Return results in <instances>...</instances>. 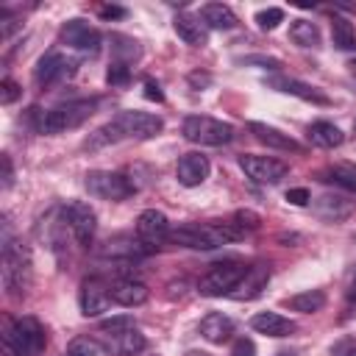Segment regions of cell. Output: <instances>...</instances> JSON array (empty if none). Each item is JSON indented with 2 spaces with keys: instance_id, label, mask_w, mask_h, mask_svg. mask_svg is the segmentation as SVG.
Segmentation results:
<instances>
[{
  "instance_id": "cell-1",
  "label": "cell",
  "mask_w": 356,
  "mask_h": 356,
  "mask_svg": "<svg viewBox=\"0 0 356 356\" xmlns=\"http://www.w3.org/2000/svg\"><path fill=\"white\" fill-rule=\"evenodd\" d=\"M164 128L161 117L150 114V111H120L114 114L106 125H100L89 139L86 147L97 150L106 145H117V142H128V139H153L159 131Z\"/></svg>"
},
{
  "instance_id": "cell-2",
  "label": "cell",
  "mask_w": 356,
  "mask_h": 356,
  "mask_svg": "<svg viewBox=\"0 0 356 356\" xmlns=\"http://www.w3.org/2000/svg\"><path fill=\"white\" fill-rule=\"evenodd\" d=\"M3 286L14 298L25 295L31 286V253L19 239L11 236L8 222H3Z\"/></svg>"
},
{
  "instance_id": "cell-3",
  "label": "cell",
  "mask_w": 356,
  "mask_h": 356,
  "mask_svg": "<svg viewBox=\"0 0 356 356\" xmlns=\"http://www.w3.org/2000/svg\"><path fill=\"white\" fill-rule=\"evenodd\" d=\"M47 337L36 317L6 320L3 325V356H36Z\"/></svg>"
},
{
  "instance_id": "cell-4",
  "label": "cell",
  "mask_w": 356,
  "mask_h": 356,
  "mask_svg": "<svg viewBox=\"0 0 356 356\" xmlns=\"http://www.w3.org/2000/svg\"><path fill=\"white\" fill-rule=\"evenodd\" d=\"M97 111V100H70V103H61L50 111H42L39 117V131L42 134H64V131H72L78 125H83L92 114Z\"/></svg>"
},
{
  "instance_id": "cell-5",
  "label": "cell",
  "mask_w": 356,
  "mask_h": 356,
  "mask_svg": "<svg viewBox=\"0 0 356 356\" xmlns=\"http://www.w3.org/2000/svg\"><path fill=\"white\" fill-rule=\"evenodd\" d=\"M181 131H184V139H189L195 145H209V147H220V145H228L234 139L231 122H222V120H214L206 114H189L184 120Z\"/></svg>"
},
{
  "instance_id": "cell-6",
  "label": "cell",
  "mask_w": 356,
  "mask_h": 356,
  "mask_svg": "<svg viewBox=\"0 0 356 356\" xmlns=\"http://www.w3.org/2000/svg\"><path fill=\"white\" fill-rule=\"evenodd\" d=\"M248 273V267L236 259H225V261H217L211 264V270L197 281V289L200 295L206 298H220V295H231V289L242 281V275Z\"/></svg>"
},
{
  "instance_id": "cell-7",
  "label": "cell",
  "mask_w": 356,
  "mask_h": 356,
  "mask_svg": "<svg viewBox=\"0 0 356 356\" xmlns=\"http://www.w3.org/2000/svg\"><path fill=\"white\" fill-rule=\"evenodd\" d=\"M86 189L92 197L100 200H125L136 192L134 181L122 172H111V170H92L86 172Z\"/></svg>"
},
{
  "instance_id": "cell-8",
  "label": "cell",
  "mask_w": 356,
  "mask_h": 356,
  "mask_svg": "<svg viewBox=\"0 0 356 356\" xmlns=\"http://www.w3.org/2000/svg\"><path fill=\"white\" fill-rule=\"evenodd\" d=\"M170 242L192 248V250H214V248L225 245V239H222V234L217 228V220L214 222H186V225H178V228L170 231Z\"/></svg>"
},
{
  "instance_id": "cell-9",
  "label": "cell",
  "mask_w": 356,
  "mask_h": 356,
  "mask_svg": "<svg viewBox=\"0 0 356 356\" xmlns=\"http://www.w3.org/2000/svg\"><path fill=\"white\" fill-rule=\"evenodd\" d=\"M75 67H78V58H72V56H67L61 50H50V53H44L39 58L33 78H36L39 86H56V83L72 78Z\"/></svg>"
},
{
  "instance_id": "cell-10",
  "label": "cell",
  "mask_w": 356,
  "mask_h": 356,
  "mask_svg": "<svg viewBox=\"0 0 356 356\" xmlns=\"http://www.w3.org/2000/svg\"><path fill=\"white\" fill-rule=\"evenodd\" d=\"M239 167H242V172H245L253 184H278V181L286 178V172H289V167H286L281 159L256 156V153L239 156Z\"/></svg>"
},
{
  "instance_id": "cell-11",
  "label": "cell",
  "mask_w": 356,
  "mask_h": 356,
  "mask_svg": "<svg viewBox=\"0 0 356 356\" xmlns=\"http://www.w3.org/2000/svg\"><path fill=\"white\" fill-rule=\"evenodd\" d=\"M61 217H64V225L70 228V234H72V239H75L78 245H89V242H92L97 217H95V211L89 209V203H83V200H70V203H64Z\"/></svg>"
},
{
  "instance_id": "cell-12",
  "label": "cell",
  "mask_w": 356,
  "mask_h": 356,
  "mask_svg": "<svg viewBox=\"0 0 356 356\" xmlns=\"http://www.w3.org/2000/svg\"><path fill=\"white\" fill-rule=\"evenodd\" d=\"M61 42L78 53H97L100 50V31L92 28L86 19H70L61 25Z\"/></svg>"
},
{
  "instance_id": "cell-13",
  "label": "cell",
  "mask_w": 356,
  "mask_h": 356,
  "mask_svg": "<svg viewBox=\"0 0 356 356\" xmlns=\"http://www.w3.org/2000/svg\"><path fill=\"white\" fill-rule=\"evenodd\" d=\"M170 220H167V214L164 211H159V209H145L139 217H136V236L153 250V248H159L161 242H167L170 239Z\"/></svg>"
},
{
  "instance_id": "cell-14",
  "label": "cell",
  "mask_w": 356,
  "mask_h": 356,
  "mask_svg": "<svg viewBox=\"0 0 356 356\" xmlns=\"http://www.w3.org/2000/svg\"><path fill=\"white\" fill-rule=\"evenodd\" d=\"M78 306L83 317H100L111 306V286H106L100 278H86L78 292Z\"/></svg>"
},
{
  "instance_id": "cell-15",
  "label": "cell",
  "mask_w": 356,
  "mask_h": 356,
  "mask_svg": "<svg viewBox=\"0 0 356 356\" xmlns=\"http://www.w3.org/2000/svg\"><path fill=\"white\" fill-rule=\"evenodd\" d=\"M211 172V164L203 153H184L175 164V178L181 186H200Z\"/></svg>"
},
{
  "instance_id": "cell-16",
  "label": "cell",
  "mask_w": 356,
  "mask_h": 356,
  "mask_svg": "<svg viewBox=\"0 0 356 356\" xmlns=\"http://www.w3.org/2000/svg\"><path fill=\"white\" fill-rule=\"evenodd\" d=\"M267 281H270V267L267 264H253V267H248V273L231 289L228 298H234V300H253V298H259L264 292Z\"/></svg>"
},
{
  "instance_id": "cell-17",
  "label": "cell",
  "mask_w": 356,
  "mask_h": 356,
  "mask_svg": "<svg viewBox=\"0 0 356 356\" xmlns=\"http://www.w3.org/2000/svg\"><path fill=\"white\" fill-rule=\"evenodd\" d=\"M150 298V289L139 281V278H117L111 284V300L117 306H125V309H134V306H142L147 303Z\"/></svg>"
},
{
  "instance_id": "cell-18",
  "label": "cell",
  "mask_w": 356,
  "mask_h": 356,
  "mask_svg": "<svg viewBox=\"0 0 356 356\" xmlns=\"http://www.w3.org/2000/svg\"><path fill=\"white\" fill-rule=\"evenodd\" d=\"M145 345H147L145 334L134 325V328H125L120 334H106V345L103 348L108 353H114V356H136V353L145 350Z\"/></svg>"
},
{
  "instance_id": "cell-19",
  "label": "cell",
  "mask_w": 356,
  "mask_h": 356,
  "mask_svg": "<svg viewBox=\"0 0 356 356\" xmlns=\"http://www.w3.org/2000/svg\"><path fill=\"white\" fill-rule=\"evenodd\" d=\"M267 83H270L273 89L284 92V95H295V97H300V100H309V103H317V106H328V97H325L317 86L303 83V81H298V78L275 75V78H267Z\"/></svg>"
},
{
  "instance_id": "cell-20",
  "label": "cell",
  "mask_w": 356,
  "mask_h": 356,
  "mask_svg": "<svg viewBox=\"0 0 356 356\" xmlns=\"http://www.w3.org/2000/svg\"><path fill=\"white\" fill-rule=\"evenodd\" d=\"M234 320L228 317V314H222V312H209L203 320H200V337L206 339V342H211V345H222V342H228L231 339V334H234Z\"/></svg>"
},
{
  "instance_id": "cell-21",
  "label": "cell",
  "mask_w": 356,
  "mask_h": 356,
  "mask_svg": "<svg viewBox=\"0 0 356 356\" xmlns=\"http://www.w3.org/2000/svg\"><path fill=\"white\" fill-rule=\"evenodd\" d=\"M250 328L264 337H289L295 331V323L278 312H259L250 317Z\"/></svg>"
},
{
  "instance_id": "cell-22",
  "label": "cell",
  "mask_w": 356,
  "mask_h": 356,
  "mask_svg": "<svg viewBox=\"0 0 356 356\" xmlns=\"http://www.w3.org/2000/svg\"><path fill=\"white\" fill-rule=\"evenodd\" d=\"M172 28H175L178 39H184V42L192 44V47H203L206 39H209V28H206L203 19L195 17V14H178V17L172 19Z\"/></svg>"
},
{
  "instance_id": "cell-23",
  "label": "cell",
  "mask_w": 356,
  "mask_h": 356,
  "mask_svg": "<svg viewBox=\"0 0 356 356\" xmlns=\"http://www.w3.org/2000/svg\"><path fill=\"white\" fill-rule=\"evenodd\" d=\"M312 209H314V214H317L320 220L339 222V220H345V217L350 214V200H348V197H342V195H331V192H328V195L314 197Z\"/></svg>"
},
{
  "instance_id": "cell-24",
  "label": "cell",
  "mask_w": 356,
  "mask_h": 356,
  "mask_svg": "<svg viewBox=\"0 0 356 356\" xmlns=\"http://www.w3.org/2000/svg\"><path fill=\"white\" fill-rule=\"evenodd\" d=\"M248 128H250V134H253L261 145H267V147H273V150H300V145H298L289 134H284V131H278V128H273V125H267V122H250Z\"/></svg>"
},
{
  "instance_id": "cell-25",
  "label": "cell",
  "mask_w": 356,
  "mask_h": 356,
  "mask_svg": "<svg viewBox=\"0 0 356 356\" xmlns=\"http://www.w3.org/2000/svg\"><path fill=\"white\" fill-rule=\"evenodd\" d=\"M306 136H309L312 145H317V147H323V150H334V147H339V145L345 142V134H342L334 122H325V120L312 122V125L306 128Z\"/></svg>"
},
{
  "instance_id": "cell-26",
  "label": "cell",
  "mask_w": 356,
  "mask_h": 356,
  "mask_svg": "<svg viewBox=\"0 0 356 356\" xmlns=\"http://www.w3.org/2000/svg\"><path fill=\"white\" fill-rule=\"evenodd\" d=\"M200 19H203V25L206 28H214V31H231V28H236V14L228 8V6H222V3H209V6H203L200 8Z\"/></svg>"
},
{
  "instance_id": "cell-27",
  "label": "cell",
  "mask_w": 356,
  "mask_h": 356,
  "mask_svg": "<svg viewBox=\"0 0 356 356\" xmlns=\"http://www.w3.org/2000/svg\"><path fill=\"white\" fill-rule=\"evenodd\" d=\"M145 253H150V248L136 236V239H131V236H117V239H108L106 242V248H103V256H122V259H139V256H145Z\"/></svg>"
},
{
  "instance_id": "cell-28",
  "label": "cell",
  "mask_w": 356,
  "mask_h": 356,
  "mask_svg": "<svg viewBox=\"0 0 356 356\" xmlns=\"http://www.w3.org/2000/svg\"><path fill=\"white\" fill-rule=\"evenodd\" d=\"M286 306L292 312H300V314H312V312H320L325 306V292L323 289H303L292 298H286Z\"/></svg>"
},
{
  "instance_id": "cell-29",
  "label": "cell",
  "mask_w": 356,
  "mask_h": 356,
  "mask_svg": "<svg viewBox=\"0 0 356 356\" xmlns=\"http://www.w3.org/2000/svg\"><path fill=\"white\" fill-rule=\"evenodd\" d=\"M289 39L298 47H320V28L314 22H309V19H292Z\"/></svg>"
},
{
  "instance_id": "cell-30",
  "label": "cell",
  "mask_w": 356,
  "mask_h": 356,
  "mask_svg": "<svg viewBox=\"0 0 356 356\" xmlns=\"http://www.w3.org/2000/svg\"><path fill=\"white\" fill-rule=\"evenodd\" d=\"M323 178L337 184V186H342V189H348V192H356V164H350V161H337V164L325 167Z\"/></svg>"
},
{
  "instance_id": "cell-31",
  "label": "cell",
  "mask_w": 356,
  "mask_h": 356,
  "mask_svg": "<svg viewBox=\"0 0 356 356\" xmlns=\"http://www.w3.org/2000/svg\"><path fill=\"white\" fill-rule=\"evenodd\" d=\"M139 42H134L131 36H122V33H114L111 36V61H122V64H131L134 58H139Z\"/></svg>"
},
{
  "instance_id": "cell-32",
  "label": "cell",
  "mask_w": 356,
  "mask_h": 356,
  "mask_svg": "<svg viewBox=\"0 0 356 356\" xmlns=\"http://www.w3.org/2000/svg\"><path fill=\"white\" fill-rule=\"evenodd\" d=\"M331 39H334V44H337V47H342V50H350V47L356 44V33H353V25H350L345 17H334V22H331Z\"/></svg>"
},
{
  "instance_id": "cell-33",
  "label": "cell",
  "mask_w": 356,
  "mask_h": 356,
  "mask_svg": "<svg viewBox=\"0 0 356 356\" xmlns=\"http://www.w3.org/2000/svg\"><path fill=\"white\" fill-rule=\"evenodd\" d=\"M67 356H100V345L89 337H75L67 345Z\"/></svg>"
},
{
  "instance_id": "cell-34",
  "label": "cell",
  "mask_w": 356,
  "mask_h": 356,
  "mask_svg": "<svg viewBox=\"0 0 356 356\" xmlns=\"http://www.w3.org/2000/svg\"><path fill=\"white\" fill-rule=\"evenodd\" d=\"M278 22H284V11L281 8H261V11H256V25L261 28V31H273V28H278Z\"/></svg>"
},
{
  "instance_id": "cell-35",
  "label": "cell",
  "mask_w": 356,
  "mask_h": 356,
  "mask_svg": "<svg viewBox=\"0 0 356 356\" xmlns=\"http://www.w3.org/2000/svg\"><path fill=\"white\" fill-rule=\"evenodd\" d=\"M106 81H108L111 86H125V83L131 81V67L122 64V61H111V64H108V72H106Z\"/></svg>"
},
{
  "instance_id": "cell-36",
  "label": "cell",
  "mask_w": 356,
  "mask_h": 356,
  "mask_svg": "<svg viewBox=\"0 0 356 356\" xmlns=\"http://www.w3.org/2000/svg\"><path fill=\"white\" fill-rule=\"evenodd\" d=\"M234 222L248 234V231H256L261 225V217L256 211H250V209H239V211H234Z\"/></svg>"
},
{
  "instance_id": "cell-37",
  "label": "cell",
  "mask_w": 356,
  "mask_h": 356,
  "mask_svg": "<svg viewBox=\"0 0 356 356\" xmlns=\"http://www.w3.org/2000/svg\"><path fill=\"white\" fill-rule=\"evenodd\" d=\"M134 325H136V323H134V317L120 314V317H108V320H103V323H100V331H103V334H120V331L134 328Z\"/></svg>"
},
{
  "instance_id": "cell-38",
  "label": "cell",
  "mask_w": 356,
  "mask_h": 356,
  "mask_svg": "<svg viewBox=\"0 0 356 356\" xmlns=\"http://www.w3.org/2000/svg\"><path fill=\"white\" fill-rule=\"evenodd\" d=\"M19 95H22L19 83H17V81H11V78H3V86H0V100L8 106V103H14Z\"/></svg>"
},
{
  "instance_id": "cell-39",
  "label": "cell",
  "mask_w": 356,
  "mask_h": 356,
  "mask_svg": "<svg viewBox=\"0 0 356 356\" xmlns=\"http://www.w3.org/2000/svg\"><path fill=\"white\" fill-rule=\"evenodd\" d=\"M231 356H256V342L248 339V337L234 339V345H231Z\"/></svg>"
},
{
  "instance_id": "cell-40",
  "label": "cell",
  "mask_w": 356,
  "mask_h": 356,
  "mask_svg": "<svg viewBox=\"0 0 356 356\" xmlns=\"http://www.w3.org/2000/svg\"><path fill=\"white\" fill-rule=\"evenodd\" d=\"M286 200H289L292 206H306V203L312 200V195H309V189L295 186V189H289V192H286Z\"/></svg>"
},
{
  "instance_id": "cell-41",
  "label": "cell",
  "mask_w": 356,
  "mask_h": 356,
  "mask_svg": "<svg viewBox=\"0 0 356 356\" xmlns=\"http://www.w3.org/2000/svg\"><path fill=\"white\" fill-rule=\"evenodd\" d=\"M145 97L161 103V100H164V92H161V86H159L156 81H145Z\"/></svg>"
},
{
  "instance_id": "cell-42",
  "label": "cell",
  "mask_w": 356,
  "mask_h": 356,
  "mask_svg": "<svg viewBox=\"0 0 356 356\" xmlns=\"http://www.w3.org/2000/svg\"><path fill=\"white\" fill-rule=\"evenodd\" d=\"M345 300H348V306H356V267L350 270V275H348V286H345Z\"/></svg>"
},
{
  "instance_id": "cell-43",
  "label": "cell",
  "mask_w": 356,
  "mask_h": 356,
  "mask_svg": "<svg viewBox=\"0 0 356 356\" xmlns=\"http://www.w3.org/2000/svg\"><path fill=\"white\" fill-rule=\"evenodd\" d=\"M14 184V170H11V159L3 156V189H8Z\"/></svg>"
},
{
  "instance_id": "cell-44",
  "label": "cell",
  "mask_w": 356,
  "mask_h": 356,
  "mask_svg": "<svg viewBox=\"0 0 356 356\" xmlns=\"http://www.w3.org/2000/svg\"><path fill=\"white\" fill-rule=\"evenodd\" d=\"M100 14H103L106 19H111V17H125V8H117V6H106Z\"/></svg>"
},
{
  "instance_id": "cell-45",
  "label": "cell",
  "mask_w": 356,
  "mask_h": 356,
  "mask_svg": "<svg viewBox=\"0 0 356 356\" xmlns=\"http://www.w3.org/2000/svg\"><path fill=\"white\" fill-rule=\"evenodd\" d=\"M275 356H295L292 350H281V353H275Z\"/></svg>"
},
{
  "instance_id": "cell-46",
  "label": "cell",
  "mask_w": 356,
  "mask_h": 356,
  "mask_svg": "<svg viewBox=\"0 0 356 356\" xmlns=\"http://www.w3.org/2000/svg\"><path fill=\"white\" fill-rule=\"evenodd\" d=\"M186 356H209V353H197V350H189Z\"/></svg>"
},
{
  "instance_id": "cell-47",
  "label": "cell",
  "mask_w": 356,
  "mask_h": 356,
  "mask_svg": "<svg viewBox=\"0 0 356 356\" xmlns=\"http://www.w3.org/2000/svg\"><path fill=\"white\" fill-rule=\"evenodd\" d=\"M345 356H356V348H353V350H348V353H345Z\"/></svg>"
},
{
  "instance_id": "cell-48",
  "label": "cell",
  "mask_w": 356,
  "mask_h": 356,
  "mask_svg": "<svg viewBox=\"0 0 356 356\" xmlns=\"http://www.w3.org/2000/svg\"><path fill=\"white\" fill-rule=\"evenodd\" d=\"M353 128H356V122H353Z\"/></svg>"
}]
</instances>
